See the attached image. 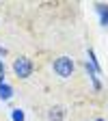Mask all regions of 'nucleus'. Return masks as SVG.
<instances>
[{
	"instance_id": "obj_5",
	"label": "nucleus",
	"mask_w": 108,
	"mask_h": 121,
	"mask_svg": "<svg viewBox=\"0 0 108 121\" xmlns=\"http://www.w3.org/2000/svg\"><path fill=\"white\" fill-rule=\"evenodd\" d=\"M11 117H13V121H24V112H22L20 108H13Z\"/></svg>"
},
{
	"instance_id": "obj_6",
	"label": "nucleus",
	"mask_w": 108,
	"mask_h": 121,
	"mask_svg": "<svg viewBox=\"0 0 108 121\" xmlns=\"http://www.w3.org/2000/svg\"><path fill=\"white\" fill-rule=\"evenodd\" d=\"M0 54H7V50H4V48H0Z\"/></svg>"
},
{
	"instance_id": "obj_2",
	"label": "nucleus",
	"mask_w": 108,
	"mask_h": 121,
	"mask_svg": "<svg viewBox=\"0 0 108 121\" xmlns=\"http://www.w3.org/2000/svg\"><path fill=\"white\" fill-rule=\"evenodd\" d=\"M13 71H15V76H20V78H28V76L33 73V63H30V58H26V56L15 58Z\"/></svg>"
},
{
	"instance_id": "obj_7",
	"label": "nucleus",
	"mask_w": 108,
	"mask_h": 121,
	"mask_svg": "<svg viewBox=\"0 0 108 121\" xmlns=\"http://www.w3.org/2000/svg\"><path fill=\"white\" fill-rule=\"evenodd\" d=\"M97 121H104V119H97Z\"/></svg>"
},
{
	"instance_id": "obj_1",
	"label": "nucleus",
	"mask_w": 108,
	"mask_h": 121,
	"mask_svg": "<svg viewBox=\"0 0 108 121\" xmlns=\"http://www.w3.org/2000/svg\"><path fill=\"white\" fill-rule=\"evenodd\" d=\"M56 76H60V78H69V76L73 73V60L69 56H58L54 63H52Z\"/></svg>"
},
{
	"instance_id": "obj_4",
	"label": "nucleus",
	"mask_w": 108,
	"mask_h": 121,
	"mask_svg": "<svg viewBox=\"0 0 108 121\" xmlns=\"http://www.w3.org/2000/svg\"><path fill=\"white\" fill-rule=\"evenodd\" d=\"M11 95H13V89L7 82H0V97L2 99H11Z\"/></svg>"
},
{
	"instance_id": "obj_3",
	"label": "nucleus",
	"mask_w": 108,
	"mask_h": 121,
	"mask_svg": "<svg viewBox=\"0 0 108 121\" xmlns=\"http://www.w3.org/2000/svg\"><path fill=\"white\" fill-rule=\"evenodd\" d=\"M65 117V110L60 108V106H54V108H50V112H48V119L50 121H60Z\"/></svg>"
}]
</instances>
